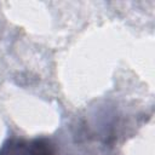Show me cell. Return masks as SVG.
<instances>
[{"label": "cell", "mask_w": 155, "mask_h": 155, "mask_svg": "<svg viewBox=\"0 0 155 155\" xmlns=\"http://www.w3.org/2000/svg\"><path fill=\"white\" fill-rule=\"evenodd\" d=\"M25 155H48L46 153H44L42 150H38V149H33V148H29V154H25Z\"/></svg>", "instance_id": "6da1fadb"}]
</instances>
